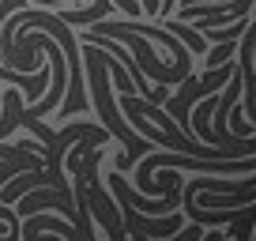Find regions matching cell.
Segmentation results:
<instances>
[{
  "label": "cell",
  "instance_id": "1",
  "mask_svg": "<svg viewBox=\"0 0 256 241\" xmlns=\"http://www.w3.org/2000/svg\"><path fill=\"white\" fill-rule=\"evenodd\" d=\"M87 34H106V38H117V42H124L132 53L140 56V68H144V76H154L158 83H184V76H192V68L188 64H162V60H154V49L147 46V38L140 30H132L128 23H94V30H87Z\"/></svg>",
  "mask_w": 256,
  "mask_h": 241
},
{
  "label": "cell",
  "instance_id": "2",
  "mask_svg": "<svg viewBox=\"0 0 256 241\" xmlns=\"http://www.w3.org/2000/svg\"><path fill=\"white\" fill-rule=\"evenodd\" d=\"M120 215H124L132 238H174V234L181 230V215H177V211H170L166 218H147L144 211H136L128 200H120Z\"/></svg>",
  "mask_w": 256,
  "mask_h": 241
},
{
  "label": "cell",
  "instance_id": "3",
  "mask_svg": "<svg viewBox=\"0 0 256 241\" xmlns=\"http://www.w3.org/2000/svg\"><path fill=\"white\" fill-rule=\"evenodd\" d=\"M56 208L60 215H68L76 222V211H72V204H68V188H56V185H49V188H42V192H34V196H26L23 204H19V211L23 215H34V211H42V208Z\"/></svg>",
  "mask_w": 256,
  "mask_h": 241
},
{
  "label": "cell",
  "instance_id": "4",
  "mask_svg": "<svg viewBox=\"0 0 256 241\" xmlns=\"http://www.w3.org/2000/svg\"><path fill=\"white\" fill-rule=\"evenodd\" d=\"M42 230H53V234H60V238H80V226L76 222H56V218H46V215L30 218V222L23 226V238H38Z\"/></svg>",
  "mask_w": 256,
  "mask_h": 241
},
{
  "label": "cell",
  "instance_id": "5",
  "mask_svg": "<svg viewBox=\"0 0 256 241\" xmlns=\"http://www.w3.org/2000/svg\"><path fill=\"white\" fill-rule=\"evenodd\" d=\"M34 166H42V162H34V158H23V151H19V158H16V154H8V162L0 166V188H4V181H8L12 174H19V170H34Z\"/></svg>",
  "mask_w": 256,
  "mask_h": 241
},
{
  "label": "cell",
  "instance_id": "6",
  "mask_svg": "<svg viewBox=\"0 0 256 241\" xmlns=\"http://www.w3.org/2000/svg\"><path fill=\"white\" fill-rule=\"evenodd\" d=\"M234 49H238V42H215V49L208 53V60H204V64H208V68L222 64V60H230V53H234Z\"/></svg>",
  "mask_w": 256,
  "mask_h": 241
},
{
  "label": "cell",
  "instance_id": "7",
  "mask_svg": "<svg viewBox=\"0 0 256 241\" xmlns=\"http://www.w3.org/2000/svg\"><path fill=\"white\" fill-rule=\"evenodd\" d=\"M113 4H117V8H124L132 19H140V12H144V4H140V0H113Z\"/></svg>",
  "mask_w": 256,
  "mask_h": 241
},
{
  "label": "cell",
  "instance_id": "8",
  "mask_svg": "<svg viewBox=\"0 0 256 241\" xmlns=\"http://www.w3.org/2000/svg\"><path fill=\"white\" fill-rule=\"evenodd\" d=\"M0 238H19V234H16V230H12V226H8V222H0Z\"/></svg>",
  "mask_w": 256,
  "mask_h": 241
}]
</instances>
